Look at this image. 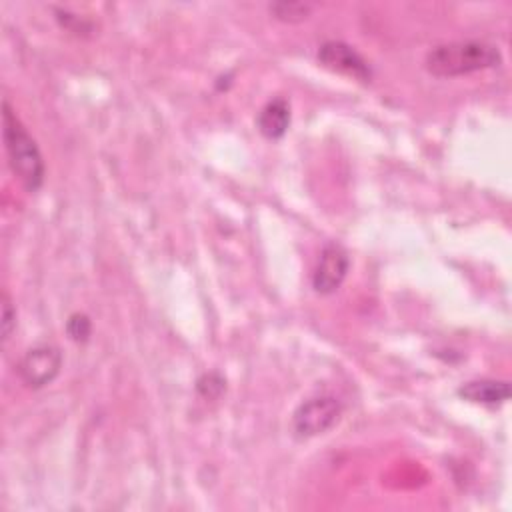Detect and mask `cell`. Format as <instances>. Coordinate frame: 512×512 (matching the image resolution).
Returning <instances> with one entry per match:
<instances>
[{
    "mask_svg": "<svg viewBox=\"0 0 512 512\" xmlns=\"http://www.w3.org/2000/svg\"><path fill=\"white\" fill-rule=\"evenodd\" d=\"M2 136L12 174L28 192H36L44 182V158L36 140L28 134L10 104L2 102Z\"/></svg>",
    "mask_w": 512,
    "mask_h": 512,
    "instance_id": "obj_1",
    "label": "cell"
},
{
    "mask_svg": "<svg viewBox=\"0 0 512 512\" xmlns=\"http://www.w3.org/2000/svg\"><path fill=\"white\" fill-rule=\"evenodd\" d=\"M500 62L498 46L484 40H460L434 46L426 54L424 66L434 76L452 78L500 66Z\"/></svg>",
    "mask_w": 512,
    "mask_h": 512,
    "instance_id": "obj_2",
    "label": "cell"
},
{
    "mask_svg": "<svg viewBox=\"0 0 512 512\" xmlns=\"http://www.w3.org/2000/svg\"><path fill=\"white\" fill-rule=\"evenodd\" d=\"M342 406L334 396H314L304 400L292 414V430L300 438H312L330 430L340 418Z\"/></svg>",
    "mask_w": 512,
    "mask_h": 512,
    "instance_id": "obj_3",
    "label": "cell"
},
{
    "mask_svg": "<svg viewBox=\"0 0 512 512\" xmlns=\"http://www.w3.org/2000/svg\"><path fill=\"white\" fill-rule=\"evenodd\" d=\"M62 368V352L54 344H38L24 352L18 362V376L24 386L38 390L50 384Z\"/></svg>",
    "mask_w": 512,
    "mask_h": 512,
    "instance_id": "obj_4",
    "label": "cell"
},
{
    "mask_svg": "<svg viewBox=\"0 0 512 512\" xmlns=\"http://www.w3.org/2000/svg\"><path fill=\"white\" fill-rule=\"evenodd\" d=\"M318 60L322 66L350 76L360 82H370L372 80V68L366 62V58L350 44L342 40H326L318 48Z\"/></svg>",
    "mask_w": 512,
    "mask_h": 512,
    "instance_id": "obj_5",
    "label": "cell"
},
{
    "mask_svg": "<svg viewBox=\"0 0 512 512\" xmlns=\"http://www.w3.org/2000/svg\"><path fill=\"white\" fill-rule=\"evenodd\" d=\"M348 268H350V260H348V252L336 244V242H330L322 248L320 252V258H318V264L314 268V274H312V286L318 294H332L336 292L346 274H348Z\"/></svg>",
    "mask_w": 512,
    "mask_h": 512,
    "instance_id": "obj_6",
    "label": "cell"
},
{
    "mask_svg": "<svg viewBox=\"0 0 512 512\" xmlns=\"http://www.w3.org/2000/svg\"><path fill=\"white\" fill-rule=\"evenodd\" d=\"M458 394L474 404L500 406L510 398V384L506 380H470L458 388Z\"/></svg>",
    "mask_w": 512,
    "mask_h": 512,
    "instance_id": "obj_7",
    "label": "cell"
},
{
    "mask_svg": "<svg viewBox=\"0 0 512 512\" xmlns=\"http://www.w3.org/2000/svg\"><path fill=\"white\" fill-rule=\"evenodd\" d=\"M256 126L262 136L278 140L290 126V104L284 98H274L262 106L256 118Z\"/></svg>",
    "mask_w": 512,
    "mask_h": 512,
    "instance_id": "obj_8",
    "label": "cell"
},
{
    "mask_svg": "<svg viewBox=\"0 0 512 512\" xmlns=\"http://www.w3.org/2000/svg\"><path fill=\"white\" fill-rule=\"evenodd\" d=\"M268 8L274 14V18L282 22H302L312 12V6L304 2H274Z\"/></svg>",
    "mask_w": 512,
    "mask_h": 512,
    "instance_id": "obj_9",
    "label": "cell"
},
{
    "mask_svg": "<svg viewBox=\"0 0 512 512\" xmlns=\"http://www.w3.org/2000/svg\"><path fill=\"white\" fill-rule=\"evenodd\" d=\"M66 332H68V336H70L74 342H86L88 336H90V332H92V322H90V318H88L86 314L76 312V314H72V316L68 318V322H66Z\"/></svg>",
    "mask_w": 512,
    "mask_h": 512,
    "instance_id": "obj_10",
    "label": "cell"
},
{
    "mask_svg": "<svg viewBox=\"0 0 512 512\" xmlns=\"http://www.w3.org/2000/svg\"><path fill=\"white\" fill-rule=\"evenodd\" d=\"M16 328V308L6 292H2V340H10Z\"/></svg>",
    "mask_w": 512,
    "mask_h": 512,
    "instance_id": "obj_11",
    "label": "cell"
},
{
    "mask_svg": "<svg viewBox=\"0 0 512 512\" xmlns=\"http://www.w3.org/2000/svg\"><path fill=\"white\" fill-rule=\"evenodd\" d=\"M198 390L206 396V398H216L220 396V392L224 390V380L218 374H204L198 380Z\"/></svg>",
    "mask_w": 512,
    "mask_h": 512,
    "instance_id": "obj_12",
    "label": "cell"
}]
</instances>
